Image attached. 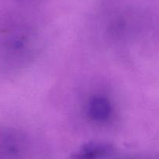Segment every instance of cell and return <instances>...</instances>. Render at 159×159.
<instances>
[{
	"mask_svg": "<svg viewBox=\"0 0 159 159\" xmlns=\"http://www.w3.org/2000/svg\"><path fill=\"white\" fill-rule=\"evenodd\" d=\"M113 150V146L106 142H89L81 146L71 155V159H99Z\"/></svg>",
	"mask_w": 159,
	"mask_h": 159,
	"instance_id": "cell-2",
	"label": "cell"
},
{
	"mask_svg": "<svg viewBox=\"0 0 159 159\" xmlns=\"http://www.w3.org/2000/svg\"><path fill=\"white\" fill-rule=\"evenodd\" d=\"M114 111L111 100L106 95L94 94L87 102V115L94 123H109L114 116Z\"/></svg>",
	"mask_w": 159,
	"mask_h": 159,
	"instance_id": "cell-1",
	"label": "cell"
}]
</instances>
